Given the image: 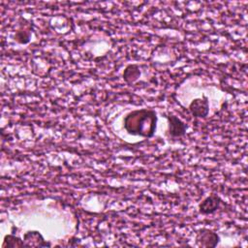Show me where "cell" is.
<instances>
[{
    "instance_id": "7",
    "label": "cell",
    "mask_w": 248,
    "mask_h": 248,
    "mask_svg": "<svg viewBox=\"0 0 248 248\" xmlns=\"http://www.w3.org/2000/svg\"><path fill=\"white\" fill-rule=\"evenodd\" d=\"M25 247L23 239L14 234H7L4 238L2 248H20Z\"/></svg>"
},
{
    "instance_id": "3",
    "label": "cell",
    "mask_w": 248,
    "mask_h": 248,
    "mask_svg": "<svg viewBox=\"0 0 248 248\" xmlns=\"http://www.w3.org/2000/svg\"><path fill=\"white\" fill-rule=\"evenodd\" d=\"M197 242L202 247H215L219 242V236L216 232L208 230L202 229L197 234Z\"/></svg>"
},
{
    "instance_id": "2",
    "label": "cell",
    "mask_w": 248,
    "mask_h": 248,
    "mask_svg": "<svg viewBox=\"0 0 248 248\" xmlns=\"http://www.w3.org/2000/svg\"><path fill=\"white\" fill-rule=\"evenodd\" d=\"M189 110L195 117H205L209 111L208 99L206 96L194 99L189 105Z\"/></svg>"
},
{
    "instance_id": "4",
    "label": "cell",
    "mask_w": 248,
    "mask_h": 248,
    "mask_svg": "<svg viewBox=\"0 0 248 248\" xmlns=\"http://www.w3.org/2000/svg\"><path fill=\"white\" fill-rule=\"evenodd\" d=\"M23 241L25 247H49L50 243L45 241L43 235L38 231H29L24 233Z\"/></svg>"
},
{
    "instance_id": "5",
    "label": "cell",
    "mask_w": 248,
    "mask_h": 248,
    "mask_svg": "<svg viewBox=\"0 0 248 248\" xmlns=\"http://www.w3.org/2000/svg\"><path fill=\"white\" fill-rule=\"evenodd\" d=\"M221 202L220 198L217 195H210L204 199L199 205V210L202 214H211L217 210Z\"/></svg>"
},
{
    "instance_id": "6",
    "label": "cell",
    "mask_w": 248,
    "mask_h": 248,
    "mask_svg": "<svg viewBox=\"0 0 248 248\" xmlns=\"http://www.w3.org/2000/svg\"><path fill=\"white\" fill-rule=\"evenodd\" d=\"M169 133L171 137L177 138V137H182L186 133V124L183 123L178 117L174 115H169Z\"/></svg>"
},
{
    "instance_id": "1",
    "label": "cell",
    "mask_w": 248,
    "mask_h": 248,
    "mask_svg": "<svg viewBox=\"0 0 248 248\" xmlns=\"http://www.w3.org/2000/svg\"><path fill=\"white\" fill-rule=\"evenodd\" d=\"M123 123L130 135L152 138L156 131L157 113L147 108L135 109L126 114Z\"/></svg>"
},
{
    "instance_id": "8",
    "label": "cell",
    "mask_w": 248,
    "mask_h": 248,
    "mask_svg": "<svg viewBox=\"0 0 248 248\" xmlns=\"http://www.w3.org/2000/svg\"><path fill=\"white\" fill-rule=\"evenodd\" d=\"M140 76V72L137 65H129L123 73V78L125 81L128 83L134 82L139 78Z\"/></svg>"
}]
</instances>
